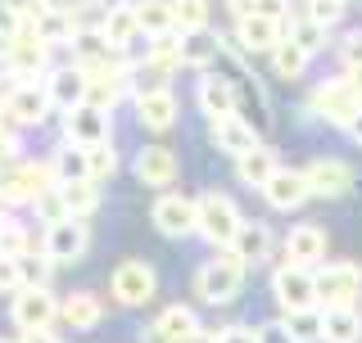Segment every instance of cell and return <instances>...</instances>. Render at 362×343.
<instances>
[{"instance_id": "c3c4849f", "label": "cell", "mask_w": 362, "mask_h": 343, "mask_svg": "<svg viewBox=\"0 0 362 343\" xmlns=\"http://www.w3.org/2000/svg\"><path fill=\"white\" fill-rule=\"evenodd\" d=\"M254 14H263L272 23H286L294 14V5H290V0H254Z\"/></svg>"}, {"instance_id": "ba28073f", "label": "cell", "mask_w": 362, "mask_h": 343, "mask_svg": "<svg viewBox=\"0 0 362 343\" xmlns=\"http://www.w3.org/2000/svg\"><path fill=\"white\" fill-rule=\"evenodd\" d=\"M150 222L163 239H190L199 231V212H195V199L181 190H158V199L150 203Z\"/></svg>"}, {"instance_id": "603a6c76", "label": "cell", "mask_w": 362, "mask_h": 343, "mask_svg": "<svg viewBox=\"0 0 362 343\" xmlns=\"http://www.w3.org/2000/svg\"><path fill=\"white\" fill-rule=\"evenodd\" d=\"M286 262H299V267H322V258H326V231L317 222H299V226H290V235H286Z\"/></svg>"}, {"instance_id": "9c48e42d", "label": "cell", "mask_w": 362, "mask_h": 343, "mask_svg": "<svg viewBox=\"0 0 362 343\" xmlns=\"http://www.w3.org/2000/svg\"><path fill=\"white\" fill-rule=\"evenodd\" d=\"M0 109H5V118L14 122L18 131L45 127L50 113H54V104H50V95H45L41 82H14V86L5 90V100H0Z\"/></svg>"}, {"instance_id": "4316f807", "label": "cell", "mask_w": 362, "mask_h": 343, "mask_svg": "<svg viewBox=\"0 0 362 343\" xmlns=\"http://www.w3.org/2000/svg\"><path fill=\"white\" fill-rule=\"evenodd\" d=\"M77 23H82V14H73V9H64L59 0H54L50 9H45V14H37L28 23L32 32H37V37L50 45V50H59V45H73V32H77Z\"/></svg>"}, {"instance_id": "816d5d0a", "label": "cell", "mask_w": 362, "mask_h": 343, "mask_svg": "<svg viewBox=\"0 0 362 343\" xmlns=\"http://www.w3.org/2000/svg\"><path fill=\"white\" fill-rule=\"evenodd\" d=\"M339 59H344V68H362V32H349V37H344Z\"/></svg>"}, {"instance_id": "9a60e30c", "label": "cell", "mask_w": 362, "mask_h": 343, "mask_svg": "<svg viewBox=\"0 0 362 343\" xmlns=\"http://www.w3.org/2000/svg\"><path fill=\"white\" fill-rule=\"evenodd\" d=\"M9 321H14L23 335L32 330H54L59 325V299L50 289H18L9 299Z\"/></svg>"}, {"instance_id": "ab89813d", "label": "cell", "mask_w": 362, "mask_h": 343, "mask_svg": "<svg viewBox=\"0 0 362 343\" xmlns=\"http://www.w3.org/2000/svg\"><path fill=\"white\" fill-rule=\"evenodd\" d=\"M272 68H276V77H286V82H299V77L308 73V54L294 41H281L276 50H272Z\"/></svg>"}, {"instance_id": "8992f818", "label": "cell", "mask_w": 362, "mask_h": 343, "mask_svg": "<svg viewBox=\"0 0 362 343\" xmlns=\"http://www.w3.org/2000/svg\"><path fill=\"white\" fill-rule=\"evenodd\" d=\"M37 248L54 262V267H73V262H82L90 253V222H82V217H64V222L41 226Z\"/></svg>"}, {"instance_id": "ee69618b", "label": "cell", "mask_w": 362, "mask_h": 343, "mask_svg": "<svg viewBox=\"0 0 362 343\" xmlns=\"http://www.w3.org/2000/svg\"><path fill=\"white\" fill-rule=\"evenodd\" d=\"M32 212H37V222L41 226H50V222H64L68 217V208H64V194H59V186L54 190H45L37 203H32Z\"/></svg>"}, {"instance_id": "e575fe53", "label": "cell", "mask_w": 362, "mask_h": 343, "mask_svg": "<svg viewBox=\"0 0 362 343\" xmlns=\"http://www.w3.org/2000/svg\"><path fill=\"white\" fill-rule=\"evenodd\" d=\"M64 194V208L68 217H82V222H90V217L100 212V203H105V194H100L95 181H77V186H59Z\"/></svg>"}, {"instance_id": "30bf717a", "label": "cell", "mask_w": 362, "mask_h": 343, "mask_svg": "<svg viewBox=\"0 0 362 343\" xmlns=\"http://www.w3.org/2000/svg\"><path fill=\"white\" fill-rule=\"evenodd\" d=\"M272 299H276L281 312L322 307V303H317V276H313V267H299V262H281V267L272 271Z\"/></svg>"}, {"instance_id": "4fadbf2b", "label": "cell", "mask_w": 362, "mask_h": 343, "mask_svg": "<svg viewBox=\"0 0 362 343\" xmlns=\"http://www.w3.org/2000/svg\"><path fill=\"white\" fill-rule=\"evenodd\" d=\"M64 140L68 145H82V150H95V145H109L113 140V113L100 109V104H77L64 113Z\"/></svg>"}, {"instance_id": "44dd1931", "label": "cell", "mask_w": 362, "mask_h": 343, "mask_svg": "<svg viewBox=\"0 0 362 343\" xmlns=\"http://www.w3.org/2000/svg\"><path fill=\"white\" fill-rule=\"evenodd\" d=\"M303 176H308L313 199H344V194L354 190V167L339 163V158H313V163L303 167Z\"/></svg>"}, {"instance_id": "6f0895ef", "label": "cell", "mask_w": 362, "mask_h": 343, "mask_svg": "<svg viewBox=\"0 0 362 343\" xmlns=\"http://www.w3.org/2000/svg\"><path fill=\"white\" fill-rule=\"evenodd\" d=\"M344 82H349V86H354L358 95H362V68H344Z\"/></svg>"}, {"instance_id": "9f6ffc18", "label": "cell", "mask_w": 362, "mask_h": 343, "mask_svg": "<svg viewBox=\"0 0 362 343\" xmlns=\"http://www.w3.org/2000/svg\"><path fill=\"white\" fill-rule=\"evenodd\" d=\"M14 5H18L23 14H28V23H32V18H37V14H45V9H50L54 0H14Z\"/></svg>"}, {"instance_id": "d4e9b609", "label": "cell", "mask_w": 362, "mask_h": 343, "mask_svg": "<svg viewBox=\"0 0 362 343\" xmlns=\"http://www.w3.org/2000/svg\"><path fill=\"white\" fill-rule=\"evenodd\" d=\"M199 325V316H195V307H186V303H173V307H163V312L150 321V330L141 335V343H177L181 335H190V330Z\"/></svg>"}, {"instance_id": "f1b7e54d", "label": "cell", "mask_w": 362, "mask_h": 343, "mask_svg": "<svg viewBox=\"0 0 362 343\" xmlns=\"http://www.w3.org/2000/svg\"><path fill=\"white\" fill-rule=\"evenodd\" d=\"M222 32L213 28H199V32H181V68H195V73H209L218 64V50H222Z\"/></svg>"}, {"instance_id": "7bdbcfd3", "label": "cell", "mask_w": 362, "mask_h": 343, "mask_svg": "<svg viewBox=\"0 0 362 343\" xmlns=\"http://www.w3.org/2000/svg\"><path fill=\"white\" fill-rule=\"evenodd\" d=\"M344 5H349V0H303L299 9H303L308 18H317L322 28H335V23L344 18Z\"/></svg>"}, {"instance_id": "836d02e7", "label": "cell", "mask_w": 362, "mask_h": 343, "mask_svg": "<svg viewBox=\"0 0 362 343\" xmlns=\"http://www.w3.org/2000/svg\"><path fill=\"white\" fill-rule=\"evenodd\" d=\"M32 248H37L32 231L9 208H0V258H23V253H32Z\"/></svg>"}, {"instance_id": "1f68e13d", "label": "cell", "mask_w": 362, "mask_h": 343, "mask_svg": "<svg viewBox=\"0 0 362 343\" xmlns=\"http://www.w3.org/2000/svg\"><path fill=\"white\" fill-rule=\"evenodd\" d=\"M362 312L358 307H322V343H358Z\"/></svg>"}, {"instance_id": "6da1fadb", "label": "cell", "mask_w": 362, "mask_h": 343, "mask_svg": "<svg viewBox=\"0 0 362 343\" xmlns=\"http://www.w3.org/2000/svg\"><path fill=\"white\" fill-rule=\"evenodd\" d=\"M213 73H222L226 82H231V95H235V113L254 127L258 136H267L272 131V122H276V109H272V95H267V86L258 82V73L249 68V59L240 50H235L231 41H222V50H218V64H213Z\"/></svg>"}, {"instance_id": "83f0119b", "label": "cell", "mask_w": 362, "mask_h": 343, "mask_svg": "<svg viewBox=\"0 0 362 343\" xmlns=\"http://www.w3.org/2000/svg\"><path fill=\"white\" fill-rule=\"evenodd\" d=\"M100 321H105V299L90 289H77L68 294V299H59V325L68 330H95Z\"/></svg>"}, {"instance_id": "f5cc1de1", "label": "cell", "mask_w": 362, "mask_h": 343, "mask_svg": "<svg viewBox=\"0 0 362 343\" xmlns=\"http://www.w3.org/2000/svg\"><path fill=\"white\" fill-rule=\"evenodd\" d=\"M177 343H218V330H209V325H195L190 335H181Z\"/></svg>"}, {"instance_id": "f907efd6", "label": "cell", "mask_w": 362, "mask_h": 343, "mask_svg": "<svg viewBox=\"0 0 362 343\" xmlns=\"http://www.w3.org/2000/svg\"><path fill=\"white\" fill-rule=\"evenodd\" d=\"M258 343H294V335L286 330V321L276 316V321H263V325H258Z\"/></svg>"}, {"instance_id": "7402d4cb", "label": "cell", "mask_w": 362, "mask_h": 343, "mask_svg": "<svg viewBox=\"0 0 362 343\" xmlns=\"http://www.w3.org/2000/svg\"><path fill=\"white\" fill-rule=\"evenodd\" d=\"M263 199H267L276 212H294V208H303V203L313 199L303 167H276V176H272L267 186H263Z\"/></svg>"}, {"instance_id": "f6af8a7d", "label": "cell", "mask_w": 362, "mask_h": 343, "mask_svg": "<svg viewBox=\"0 0 362 343\" xmlns=\"http://www.w3.org/2000/svg\"><path fill=\"white\" fill-rule=\"evenodd\" d=\"M23 154V136H18V127L5 118V109H0V167L5 163H14V158Z\"/></svg>"}, {"instance_id": "74e56055", "label": "cell", "mask_w": 362, "mask_h": 343, "mask_svg": "<svg viewBox=\"0 0 362 343\" xmlns=\"http://www.w3.org/2000/svg\"><path fill=\"white\" fill-rule=\"evenodd\" d=\"M294 343H322V307H303V312H281Z\"/></svg>"}, {"instance_id": "91938a15", "label": "cell", "mask_w": 362, "mask_h": 343, "mask_svg": "<svg viewBox=\"0 0 362 343\" xmlns=\"http://www.w3.org/2000/svg\"><path fill=\"white\" fill-rule=\"evenodd\" d=\"M0 343H23V339H0Z\"/></svg>"}, {"instance_id": "60d3db41", "label": "cell", "mask_w": 362, "mask_h": 343, "mask_svg": "<svg viewBox=\"0 0 362 343\" xmlns=\"http://www.w3.org/2000/svg\"><path fill=\"white\" fill-rule=\"evenodd\" d=\"M173 18L177 32H199L213 18V0H173Z\"/></svg>"}, {"instance_id": "f546056e", "label": "cell", "mask_w": 362, "mask_h": 343, "mask_svg": "<svg viewBox=\"0 0 362 343\" xmlns=\"http://www.w3.org/2000/svg\"><path fill=\"white\" fill-rule=\"evenodd\" d=\"M276 150L272 145H258V150H249V154H240L235 158V181L240 186H249V190H263L272 176H276Z\"/></svg>"}, {"instance_id": "db71d44e", "label": "cell", "mask_w": 362, "mask_h": 343, "mask_svg": "<svg viewBox=\"0 0 362 343\" xmlns=\"http://www.w3.org/2000/svg\"><path fill=\"white\" fill-rule=\"evenodd\" d=\"M64 9H73V14H90V9H105L109 0H59Z\"/></svg>"}, {"instance_id": "b9f144b4", "label": "cell", "mask_w": 362, "mask_h": 343, "mask_svg": "<svg viewBox=\"0 0 362 343\" xmlns=\"http://www.w3.org/2000/svg\"><path fill=\"white\" fill-rule=\"evenodd\" d=\"M86 167H90V181H95V186H105L113 172H118V154H113V140H109V145H95V150H86Z\"/></svg>"}, {"instance_id": "94428289", "label": "cell", "mask_w": 362, "mask_h": 343, "mask_svg": "<svg viewBox=\"0 0 362 343\" xmlns=\"http://www.w3.org/2000/svg\"><path fill=\"white\" fill-rule=\"evenodd\" d=\"M0 100H5V90H0Z\"/></svg>"}, {"instance_id": "8fae6325", "label": "cell", "mask_w": 362, "mask_h": 343, "mask_svg": "<svg viewBox=\"0 0 362 343\" xmlns=\"http://www.w3.org/2000/svg\"><path fill=\"white\" fill-rule=\"evenodd\" d=\"M308 113H317L322 122H331V127H344V131H349V122L362 113V95L344 82V77H335V82H322V86L308 95Z\"/></svg>"}, {"instance_id": "4dcf8cb0", "label": "cell", "mask_w": 362, "mask_h": 343, "mask_svg": "<svg viewBox=\"0 0 362 343\" xmlns=\"http://www.w3.org/2000/svg\"><path fill=\"white\" fill-rule=\"evenodd\" d=\"M45 163H50V172H54V186H77V181H90V167H86V150H82V145L59 140Z\"/></svg>"}, {"instance_id": "680465c9", "label": "cell", "mask_w": 362, "mask_h": 343, "mask_svg": "<svg viewBox=\"0 0 362 343\" xmlns=\"http://www.w3.org/2000/svg\"><path fill=\"white\" fill-rule=\"evenodd\" d=\"M349 136H354V140L362 145V113H358V118H354V122H349Z\"/></svg>"}, {"instance_id": "e0dca14e", "label": "cell", "mask_w": 362, "mask_h": 343, "mask_svg": "<svg viewBox=\"0 0 362 343\" xmlns=\"http://www.w3.org/2000/svg\"><path fill=\"white\" fill-rule=\"evenodd\" d=\"M100 32H105V41H109L118 54H132L136 41H145L141 18H136V0H109L105 18H100Z\"/></svg>"}, {"instance_id": "ac0fdd59", "label": "cell", "mask_w": 362, "mask_h": 343, "mask_svg": "<svg viewBox=\"0 0 362 343\" xmlns=\"http://www.w3.org/2000/svg\"><path fill=\"white\" fill-rule=\"evenodd\" d=\"M132 172H136V181L150 186V190H173L177 176H181V158L168 150V145H145V150L136 154Z\"/></svg>"}, {"instance_id": "11a10c76", "label": "cell", "mask_w": 362, "mask_h": 343, "mask_svg": "<svg viewBox=\"0 0 362 343\" xmlns=\"http://www.w3.org/2000/svg\"><path fill=\"white\" fill-rule=\"evenodd\" d=\"M222 5H226V14H231V23L254 14V0H222Z\"/></svg>"}, {"instance_id": "8d00e7d4", "label": "cell", "mask_w": 362, "mask_h": 343, "mask_svg": "<svg viewBox=\"0 0 362 343\" xmlns=\"http://www.w3.org/2000/svg\"><path fill=\"white\" fill-rule=\"evenodd\" d=\"M150 68H163V73H173L181 68V32H163V37H150L145 41V54H141Z\"/></svg>"}, {"instance_id": "d590c367", "label": "cell", "mask_w": 362, "mask_h": 343, "mask_svg": "<svg viewBox=\"0 0 362 343\" xmlns=\"http://www.w3.org/2000/svg\"><path fill=\"white\" fill-rule=\"evenodd\" d=\"M136 18H141L145 41H150V37H163V32H177L173 0H136Z\"/></svg>"}, {"instance_id": "f35d334b", "label": "cell", "mask_w": 362, "mask_h": 343, "mask_svg": "<svg viewBox=\"0 0 362 343\" xmlns=\"http://www.w3.org/2000/svg\"><path fill=\"white\" fill-rule=\"evenodd\" d=\"M18 276H23V289H50V276H54V262L32 248V253L18 258Z\"/></svg>"}, {"instance_id": "5b68a950", "label": "cell", "mask_w": 362, "mask_h": 343, "mask_svg": "<svg viewBox=\"0 0 362 343\" xmlns=\"http://www.w3.org/2000/svg\"><path fill=\"white\" fill-rule=\"evenodd\" d=\"M195 212H199V231L195 235L209 239L213 248H231L235 231L245 226L240 203H235L226 190H204V194H195Z\"/></svg>"}, {"instance_id": "d6986e66", "label": "cell", "mask_w": 362, "mask_h": 343, "mask_svg": "<svg viewBox=\"0 0 362 343\" xmlns=\"http://www.w3.org/2000/svg\"><path fill=\"white\" fill-rule=\"evenodd\" d=\"M132 109H136V122H141L145 131H173L177 118H181V104L173 95V86L168 90H141V95H132Z\"/></svg>"}, {"instance_id": "7a4b0ae2", "label": "cell", "mask_w": 362, "mask_h": 343, "mask_svg": "<svg viewBox=\"0 0 362 343\" xmlns=\"http://www.w3.org/2000/svg\"><path fill=\"white\" fill-rule=\"evenodd\" d=\"M245 276H249V267L231 253V248H213V253L195 267V299L204 307H226V303L240 299Z\"/></svg>"}, {"instance_id": "bcb514c9", "label": "cell", "mask_w": 362, "mask_h": 343, "mask_svg": "<svg viewBox=\"0 0 362 343\" xmlns=\"http://www.w3.org/2000/svg\"><path fill=\"white\" fill-rule=\"evenodd\" d=\"M18 32H28V14H23L14 0H0V41L18 37Z\"/></svg>"}, {"instance_id": "d6a6232c", "label": "cell", "mask_w": 362, "mask_h": 343, "mask_svg": "<svg viewBox=\"0 0 362 343\" xmlns=\"http://www.w3.org/2000/svg\"><path fill=\"white\" fill-rule=\"evenodd\" d=\"M326 32H331V28H322V23H317V18H308L303 9H294V14L286 18V41H294L303 54H308V59L326 50Z\"/></svg>"}, {"instance_id": "2e32d148", "label": "cell", "mask_w": 362, "mask_h": 343, "mask_svg": "<svg viewBox=\"0 0 362 343\" xmlns=\"http://www.w3.org/2000/svg\"><path fill=\"white\" fill-rule=\"evenodd\" d=\"M286 41V23H272L263 14H249V18H235L231 23V45L245 54H272L276 45Z\"/></svg>"}, {"instance_id": "681fc988", "label": "cell", "mask_w": 362, "mask_h": 343, "mask_svg": "<svg viewBox=\"0 0 362 343\" xmlns=\"http://www.w3.org/2000/svg\"><path fill=\"white\" fill-rule=\"evenodd\" d=\"M218 343H258V325H222L218 330Z\"/></svg>"}, {"instance_id": "ffe728a7", "label": "cell", "mask_w": 362, "mask_h": 343, "mask_svg": "<svg viewBox=\"0 0 362 343\" xmlns=\"http://www.w3.org/2000/svg\"><path fill=\"white\" fill-rule=\"evenodd\" d=\"M209 140H213V150H218V154L240 158V154H249V150H258V145H263V136L249 127L240 113H226V118H213V122H209Z\"/></svg>"}, {"instance_id": "cb8c5ba5", "label": "cell", "mask_w": 362, "mask_h": 343, "mask_svg": "<svg viewBox=\"0 0 362 343\" xmlns=\"http://www.w3.org/2000/svg\"><path fill=\"white\" fill-rule=\"evenodd\" d=\"M272 248H276V235H272L267 222H258V217H245V226L235 231L231 239V253L245 262V267H258V262L272 258Z\"/></svg>"}, {"instance_id": "7dc6e473", "label": "cell", "mask_w": 362, "mask_h": 343, "mask_svg": "<svg viewBox=\"0 0 362 343\" xmlns=\"http://www.w3.org/2000/svg\"><path fill=\"white\" fill-rule=\"evenodd\" d=\"M23 289V276H18V258H0V294H14Z\"/></svg>"}, {"instance_id": "7c38bea8", "label": "cell", "mask_w": 362, "mask_h": 343, "mask_svg": "<svg viewBox=\"0 0 362 343\" xmlns=\"http://www.w3.org/2000/svg\"><path fill=\"white\" fill-rule=\"evenodd\" d=\"M313 276H317V303H326V307H354L362 299V267L358 262H326Z\"/></svg>"}, {"instance_id": "484cf974", "label": "cell", "mask_w": 362, "mask_h": 343, "mask_svg": "<svg viewBox=\"0 0 362 343\" xmlns=\"http://www.w3.org/2000/svg\"><path fill=\"white\" fill-rule=\"evenodd\" d=\"M195 104L204 118H226V113H235V95H231V82H226L222 73H199V82H195Z\"/></svg>"}, {"instance_id": "5bb4252c", "label": "cell", "mask_w": 362, "mask_h": 343, "mask_svg": "<svg viewBox=\"0 0 362 343\" xmlns=\"http://www.w3.org/2000/svg\"><path fill=\"white\" fill-rule=\"evenodd\" d=\"M41 86H45V95H50V104L68 113V109H77V104H86L90 100V77H86V68L77 64V59H68V64H54L50 73L41 77Z\"/></svg>"}, {"instance_id": "3957f363", "label": "cell", "mask_w": 362, "mask_h": 343, "mask_svg": "<svg viewBox=\"0 0 362 343\" xmlns=\"http://www.w3.org/2000/svg\"><path fill=\"white\" fill-rule=\"evenodd\" d=\"M45 190H54V172L50 163H32V158H14L0 167V208H32Z\"/></svg>"}, {"instance_id": "52a82bcc", "label": "cell", "mask_w": 362, "mask_h": 343, "mask_svg": "<svg viewBox=\"0 0 362 343\" xmlns=\"http://www.w3.org/2000/svg\"><path fill=\"white\" fill-rule=\"evenodd\" d=\"M154 294H158V271L150 267V262L127 258V262H118V267H113L109 299L118 303V307H145V303H154Z\"/></svg>"}, {"instance_id": "277c9868", "label": "cell", "mask_w": 362, "mask_h": 343, "mask_svg": "<svg viewBox=\"0 0 362 343\" xmlns=\"http://www.w3.org/2000/svg\"><path fill=\"white\" fill-rule=\"evenodd\" d=\"M50 45H45L37 32H18V37L0 41V77H9V82H41L45 73H50Z\"/></svg>"}]
</instances>
